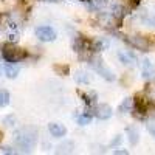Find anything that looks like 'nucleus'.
<instances>
[{"label": "nucleus", "instance_id": "nucleus-1", "mask_svg": "<svg viewBox=\"0 0 155 155\" xmlns=\"http://www.w3.org/2000/svg\"><path fill=\"white\" fill-rule=\"evenodd\" d=\"M36 143H37V130L34 127H22L14 132V144L19 149L28 152L36 146Z\"/></svg>", "mask_w": 155, "mask_h": 155}, {"label": "nucleus", "instance_id": "nucleus-2", "mask_svg": "<svg viewBox=\"0 0 155 155\" xmlns=\"http://www.w3.org/2000/svg\"><path fill=\"white\" fill-rule=\"evenodd\" d=\"M2 56L6 62H11V64H16V62H20L22 59L27 58V51L23 48H19L12 44H8L2 48Z\"/></svg>", "mask_w": 155, "mask_h": 155}, {"label": "nucleus", "instance_id": "nucleus-3", "mask_svg": "<svg viewBox=\"0 0 155 155\" xmlns=\"http://www.w3.org/2000/svg\"><path fill=\"white\" fill-rule=\"evenodd\" d=\"M88 64L90 65H92V68L98 73V74H101L102 78H104V79H107V81H115V74H113V71L106 65L104 64V61H102L101 58H92L88 61Z\"/></svg>", "mask_w": 155, "mask_h": 155}, {"label": "nucleus", "instance_id": "nucleus-4", "mask_svg": "<svg viewBox=\"0 0 155 155\" xmlns=\"http://www.w3.org/2000/svg\"><path fill=\"white\" fill-rule=\"evenodd\" d=\"M126 42L137 48V50H141V51H147L149 47H150V42L149 39L144 37V36H140V34H132V36H126Z\"/></svg>", "mask_w": 155, "mask_h": 155}, {"label": "nucleus", "instance_id": "nucleus-5", "mask_svg": "<svg viewBox=\"0 0 155 155\" xmlns=\"http://www.w3.org/2000/svg\"><path fill=\"white\" fill-rule=\"evenodd\" d=\"M36 36L42 42H51L56 39V31L51 27H39L36 28Z\"/></svg>", "mask_w": 155, "mask_h": 155}, {"label": "nucleus", "instance_id": "nucleus-6", "mask_svg": "<svg viewBox=\"0 0 155 155\" xmlns=\"http://www.w3.org/2000/svg\"><path fill=\"white\" fill-rule=\"evenodd\" d=\"M92 113L99 120H109L110 116L113 115V110H112V107L109 104H99V106L92 109Z\"/></svg>", "mask_w": 155, "mask_h": 155}, {"label": "nucleus", "instance_id": "nucleus-7", "mask_svg": "<svg viewBox=\"0 0 155 155\" xmlns=\"http://www.w3.org/2000/svg\"><path fill=\"white\" fill-rule=\"evenodd\" d=\"M141 74L144 79H152L155 78V64L150 59H144L141 62Z\"/></svg>", "mask_w": 155, "mask_h": 155}, {"label": "nucleus", "instance_id": "nucleus-8", "mask_svg": "<svg viewBox=\"0 0 155 155\" xmlns=\"http://www.w3.org/2000/svg\"><path fill=\"white\" fill-rule=\"evenodd\" d=\"M141 22L147 27H155V6H150L147 9H144L140 16Z\"/></svg>", "mask_w": 155, "mask_h": 155}, {"label": "nucleus", "instance_id": "nucleus-9", "mask_svg": "<svg viewBox=\"0 0 155 155\" xmlns=\"http://www.w3.org/2000/svg\"><path fill=\"white\" fill-rule=\"evenodd\" d=\"M92 48V42L87 41L84 36H78L76 41H74V51L76 53H85Z\"/></svg>", "mask_w": 155, "mask_h": 155}, {"label": "nucleus", "instance_id": "nucleus-10", "mask_svg": "<svg viewBox=\"0 0 155 155\" xmlns=\"http://www.w3.org/2000/svg\"><path fill=\"white\" fill-rule=\"evenodd\" d=\"M109 47H110V41H109V39H106V37H98V39H95V41L92 42V48H93L95 53L104 51Z\"/></svg>", "mask_w": 155, "mask_h": 155}, {"label": "nucleus", "instance_id": "nucleus-11", "mask_svg": "<svg viewBox=\"0 0 155 155\" xmlns=\"http://www.w3.org/2000/svg\"><path fill=\"white\" fill-rule=\"evenodd\" d=\"M48 130H50L51 135L56 137V138H61V137H64L67 134V129L64 127L62 124H59V123H50L48 124Z\"/></svg>", "mask_w": 155, "mask_h": 155}, {"label": "nucleus", "instance_id": "nucleus-12", "mask_svg": "<svg viewBox=\"0 0 155 155\" xmlns=\"http://www.w3.org/2000/svg\"><path fill=\"white\" fill-rule=\"evenodd\" d=\"M74 81H76L78 84L87 85V84L92 82V76H90V73L85 71V70H78V71L74 73Z\"/></svg>", "mask_w": 155, "mask_h": 155}, {"label": "nucleus", "instance_id": "nucleus-13", "mask_svg": "<svg viewBox=\"0 0 155 155\" xmlns=\"http://www.w3.org/2000/svg\"><path fill=\"white\" fill-rule=\"evenodd\" d=\"M118 59L121 64H124V65H134V64L137 62L135 56L130 53V51H120L118 53Z\"/></svg>", "mask_w": 155, "mask_h": 155}, {"label": "nucleus", "instance_id": "nucleus-14", "mask_svg": "<svg viewBox=\"0 0 155 155\" xmlns=\"http://www.w3.org/2000/svg\"><path fill=\"white\" fill-rule=\"evenodd\" d=\"M3 71H5V74L9 78V79H14V78H17V74H19V67L14 65V64H11V62H8L6 65L3 67Z\"/></svg>", "mask_w": 155, "mask_h": 155}, {"label": "nucleus", "instance_id": "nucleus-15", "mask_svg": "<svg viewBox=\"0 0 155 155\" xmlns=\"http://www.w3.org/2000/svg\"><path fill=\"white\" fill-rule=\"evenodd\" d=\"M134 99L132 98H126V99H123V102L120 104V107H118V110L121 112V113H127V112H132L134 110Z\"/></svg>", "mask_w": 155, "mask_h": 155}, {"label": "nucleus", "instance_id": "nucleus-16", "mask_svg": "<svg viewBox=\"0 0 155 155\" xmlns=\"http://www.w3.org/2000/svg\"><path fill=\"white\" fill-rule=\"evenodd\" d=\"M126 134H127V138H129V141H130V144L135 146V144L138 143V140H140L138 130H137L135 127H127V129H126Z\"/></svg>", "mask_w": 155, "mask_h": 155}, {"label": "nucleus", "instance_id": "nucleus-17", "mask_svg": "<svg viewBox=\"0 0 155 155\" xmlns=\"http://www.w3.org/2000/svg\"><path fill=\"white\" fill-rule=\"evenodd\" d=\"M82 98H84V101H85V104H88V106H93L95 102H96V93L95 92H87V93H82Z\"/></svg>", "mask_w": 155, "mask_h": 155}, {"label": "nucleus", "instance_id": "nucleus-18", "mask_svg": "<svg viewBox=\"0 0 155 155\" xmlns=\"http://www.w3.org/2000/svg\"><path fill=\"white\" fill-rule=\"evenodd\" d=\"M78 124H81V126H87L90 124V121H92V113H82L78 116Z\"/></svg>", "mask_w": 155, "mask_h": 155}, {"label": "nucleus", "instance_id": "nucleus-19", "mask_svg": "<svg viewBox=\"0 0 155 155\" xmlns=\"http://www.w3.org/2000/svg\"><path fill=\"white\" fill-rule=\"evenodd\" d=\"M9 104V93L6 90H0V107H5Z\"/></svg>", "mask_w": 155, "mask_h": 155}, {"label": "nucleus", "instance_id": "nucleus-20", "mask_svg": "<svg viewBox=\"0 0 155 155\" xmlns=\"http://www.w3.org/2000/svg\"><path fill=\"white\" fill-rule=\"evenodd\" d=\"M109 3V0H90V5L92 8H102Z\"/></svg>", "mask_w": 155, "mask_h": 155}, {"label": "nucleus", "instance_id": "nucleus-21", "mask_svg": "<svg viewBox=\"0 0 155 155\" xmlns=\"http://www.w3.org/2000/svg\"><path fill=\"white\" fill-rule=\"evenodd\" d=\"M3 124L8 126V127L14 126V124H16V116H14V115H8V116H5V118H3Z\"/></svg>", "mask_w": 155, "mask_h": 155}, {"label": "nucleus", "instance_id": "nucleus-22", "mask_svg": "<svg viewBox=\"0 0 155 155\" xmlns=\"http://www.w3.org/2000/svg\"><path fill=\"white\" fill-rule=\"evenodd\" d=\"M147 130H149V134H150L152 137H155V118L147 123Z\"/></svg>", "mask_w": 155, "mask_h": 155}, {"label": "nucleus", "instance_id": "nucleus-23", "mask_svg": "<svg viewBox=\"0 0 155 155\" xmlns=\"http://www.w3.org/2000/svg\"><path fill=\"white\" fill-rule=\"evenodd\" d=\"M19 39V34H17V31H12V33H9V41L11 42H16Z\"/></svg>", "mask_w": 155, "mask_h": 155}, {"label": "nucleus", "instance_id": "nucleus-24", "mask_svg": "<svg viewBox=\"0 0 155 155\" xmlns=\"http://www.w3.org/2000/svg\"><path fill=\"white\" fill-rule=\"evenodd\" d=\"M2 152H3V153H16V150H14V149H11L9 146L2 147Z\"/></svg>", "mask_w": 155, "mask_h": 155}, {"label": "nucleus", "instance_id": "nucleus-25", "mask_svg": "<svg viewBox=\"0 0 155 155\" xmlns=\"http://www.w3.org/2000/svg\"><path fill=\"white\" fill-rule=\"evenodd\" d=\"M120 143H121V137L118 135V137H116V138L112 141V146H115V144H120Z\"/></svg>", "mask_w": 155, "mask_h": 155}, {"label": "nucleus", "instance_id": "nucleus-26", "mask_svg": "<svg viewBox=\"0 0 155 155\" xmlns=\"http://www.w3.org/2000/svg\"><path fill=\"white\" fill-rule=\"evenodd\" d=\"M130 2H132V3H138V2H140V0H130Z\"/></svg>", "mask_w": 155, "mask_h": 155}, {"label": "nucleus", "instance_id": "nucleus-27", "mask_svg": "<svg viewBox=\"0 0 155 155\" xmlns=\"http://www.w3.org/2000/svg\"><path fill=\"white\" fill-rule=\"evenodd\" d=\"M42 2H56V0H42Z\"/></svg>", "mask_w": 155, "mask_h": 155}, {"label": "nucleus", "instance_id": "nucleus-28", "mask_svg": "<svg viewBox=\"0 0 155 155\" xmlns=\"http://www.w3.org/2000/svg\"><path fill=\"white\" fill-rule=\"evenodd\" d=\"M0 76H2V68H0Z\"/></svg>", "mask_w": 155, "mask_h": 155}]
</instances>
